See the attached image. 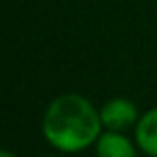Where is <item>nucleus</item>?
I'll return each mask as SVG.
<instances>
[{
  "label": "nucleus",
  "mask_w": 157,
  "mask_h": 157,
  "mask_svg": "<svg viewBox=\"0 0 157 157\" xmlns=\"http://www.w3.org/2000/svg\"><path fill=\"white\" fill-rule=\"evenodd\" d=\"M100 120L107 131H126L139 120L137 105L128 98H111L100 109Z\"/></svg>",
  "instance_id": "nucleus-2"
},
{
  "label": "nucleus",
  "mask_w": 157,
  "mask_h": 157,
  "mask_svg": "<svg viewBox=\"0 0 157 157\" xmlns=\"http://www.w3.org/2000/svg\"><path fill=\"white\" fill-rule=\"evenodd\" d=\"M0 157H17V155L11 153L10 150H2V151H0Z\"/></svg>",
  "instance_id": "nucleus-5"
},
{
  "label": "nucleus",
  "mask_w": 157,
  "mask_h": 157,
  "mask_svg": "<svg viewBox=\"0 0 157 157\" xmlns=\"http://www.w3.org/2000/svg\"><path fill=\"white\" fill-rule=\"evenodd\" d=\"M100 111L82 94L54 98L43 117V135L50 146L63 153H80L102 135Z\"/></svg>",
  "instance_id": "nucleus-1"
},
{
  "label": "nucleus",
  "mask_w": 157,
  "mask_h": 157,
  "mask_svg": "<svg viewBox=\"0 0 157 157\" xmlns=\"http://www.w3.org/2000/svg\"><path fill=\"white\" fill-rule=\"evenodd\" d=\"M96 157H137V144L122 131H107L94 142Z\"/></svg>",
  "instance_id": "nucleus-3"
},
{
  "label": "nucleus",
  "mask_w": 157,
  "mask_h": 157,
  "mask_svg": "<svg viewBox=\"0 0 157 157\" xmlns=\"http://www.w3.org/2000/svg\"><path fill=\"white\" fill-rule=\"evenodd\" d=\"M44 157H54V155H44Z\"/></svg>",
  "instance_id": "nucleus-6"
},
{
  "label": "nucleus",
  "mask_w": 157,
  "mask_h": 157,
  "mask_svg": "<svg viewBox=\"0 0 157 157\" xmlns=\"http://www.w3.org/2000/svg\"><path fill=\"white\" fill-rule=\"evenodd\" d=\"M135 144L142 153L157 157V107L139 117L135 124Z\"/></svg>",
  "instance_id": "nucleus-4"
}]
</instances>
